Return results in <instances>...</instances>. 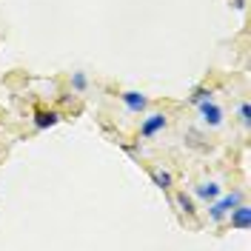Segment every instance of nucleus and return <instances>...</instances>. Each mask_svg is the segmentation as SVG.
Here are the masks:
<instances>
[{"label": "nucleus", "mask_w": 251, "mask_h": 251, "mask_svg": "<svg viewBox=\"0 0 251 251\" xmlns=\"http://www.w3.org/2000/svg\"><path fill=\"white\" fill-rule=\"evenodd\" d=\"M243 200V194L240 191H231V194H226V197H217V200H211V208H208V217L211 220H223L237 203Z\"/></svg>", "instance_id": "f257e3e1"}, {"label": "nucleus", "mask_w": 251, "mask_h": 251, "mask_svg": "<svg viewBox=\"0 0 251 251\" xmlns=\"http://www.w3.org/2000/svg\"><path fill=\"white\" fill-rule=\"evenodd\" d=\"M197 106H200V114H203L205 126H220L223 123V109H220L217 103H211V97L203 100V103H197Z\"/></svg>", "instance_id": "f03ea898"}, {"label": "nucleus", "mask_w": 251, "mask_h": 251, "mask_svg": "<svg viewBox=\"0 0 251 251\" xmlns=\"http://www.w3.org/2000/svg\"><path fill=\"white\" fill-rule=\"evenodd\" d=\"M166 128V114H149L146 120H143V126H140V137H154L157 131H163Z\"/></svg>", "instance_id": "7ed1b4c3"}, {"label": "nucleus", "mask_w": 251, "mask_h": 251, "mask_svg": "<svg viewBox=\"0 0 251 251\" xmlns=\"http://www.w3.org/2000/svg\"><path fill=\"white\" fill-rule=\"evenodd\" d=\"M228 217H231V228H240V231H246L251 223V208L243 203H237L231 211H228Z\"/></svg>", "instance_id": "20e7f679"}, {"label": "nucleus", "mask_w": 251, "mask_h": 251, "mask_svg": "<svg viewBox=\"0 0 251 251\" xmlns=\"http://www.w3.org/2000/svg\"><path fill=\"white\" fill-rule=\"evenodd\" d=\"M120 100L126 103V109H128V111H134V114L146 111V106H149L146 94H140V92H123V94H120Z\"/></svg>", "instance_id": "39448f33"}, {"label": "nucleus", "mask_w": 251, "mask_h": 251, "mask_svg": "<svg viewBox=\"0 0 251 251\" xmlns=\"http://www.w3.org/2000/svg\"><path fill=\"white\" fill-rule=\"evenodd\" d=\"M57 120H60V114L57 111H46V109H40L37 114H34V128H51V126H57Z\"/></svg>", "instance_id": "423d86ee"}, {"label": "nucleus", "mask_w": 251, "mask_h": 251, "mask_svg": "<svg viewBox=\"0 0 251 251\" xmlns=\"http://www.w3.org/2000/svg\"><path fill=\"white\" fill-rule=\"evenodd\" d=\"M194 191H197V197H200V200H217V197H220V186H217V183H200Z\"/></svg>", "instance_id": "0eeeda50"}, {"label": "nucleus", "mask_w": 251, "mask_h": 251, "mask_svg": "<svg viewBox=\"0 0 251 251\" xmlns=\"http://www.w3.org/2000/svg\"><path fill=\"white\" fill-rule=\"evenodd\" d=\"M86 86H89L86 75H83V72H75V75H72V89H75V92H86Z\"/></svg>", "instance_id": "6e6552de"}, {"label": "nucleus", "mask_w": 251, "mask_h": 251, "mask_svg": "<svg viewBox=\"0 0 251 251\" xmlns=\"http://www.w3.org/2000/svg\"><path fill=\"white\" fill-rule=\"evenodd\" d=\"M177 203H180V208H183L186 214H194V200L188 197L186 191H183V194H177Z\"/></svg>", "instance_id": "1a4fd4ad"}, {"label": "nucleus", "mask_w": 251, "mask_h": 251, "mask_svg": "<svg viewBox=\"0 0 251 251\" xmlns=\"http://www.w3.org/2000/svg\"><path fill=\"white\" fill-rule=\"evenodd\" d=\"M151 177H154V183L160 188H169V186H172V174H169V172H154Z\"/></svg>", "instance_id": "9d476101"}, {"label": "nucleus", "mask_w": 251, "mask_h": 251, "mask_svg": "<svg viewBox=\"0 0 251 251\" xmlns=\"http://www.w3.org/2000/svg\"><path fill=\"white\" fill-rule=\"evenodd\" d=\"M240 123L249 128L251 126V109H249V103H240Z\"/></svg>", "instance_id": "9b49d317"}, {"label": "nucleus", "mask_w": 251, "mask_h": 251, "mask_svg": "<svg viewBox=\"0 0 251 251\" xmlns=\"http://www.w3.org/2000/svg\"><path fill=\"white\" fill-rule=\"evenodd\" d=\"M208 97H211L208 89H197V92L191 94V103H203V100H208Z\"/></svg>", "instance_id": "f8f14e48"}, {"label": "nucleus", "mask_w": 251, "mask_h": 251, "mask_svg": "<svg viewBox=\"0 0 251 251\" xmlns=\"http://www.w3.org/2000/svg\"><path fill=\"white\" fill-rule=\"evenodd\" d=\"M234 9L237 12H243V9H246V0H234Z\"/></svg>", "instance_id": "ddd939ff"}]
</instances>
